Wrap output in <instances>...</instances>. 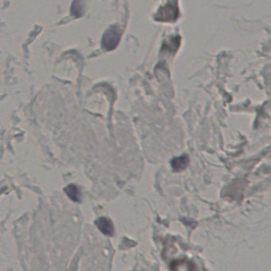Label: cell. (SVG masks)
<instances>
[{
  "label": "cell",
  "instance_id": "cell-1",
  "mask_svg": "<svg viewBox=\"0 0 271 271\" xmlns=\"http://www.w3.org/2000/svg\"><path fill=\"white\" fill-rule=\"evenodd\" d=\"M120 30L116 26H111L105 31L102 38V47L106 51H112L119 43Z\"/></svg>",
  "mask_w": 271,
  "mask_h": 271
},
{
  "label": "cell",
  "instance_id": "cell-2",
  "mask_svg": "<svg viewBox=\"0 0 271 271\" xmlns=\"http://www.w3.org/2000/svg\"><path fill=\"white\" fill-rule=\"evenodd\" d=\"M177 15H178V10H177V6L173 4H167L158 11L155 18L158 21L169 22V21L175 20L177 18Z\"/></svg>",
  "mask_w": 271,
  "mask_h": 271
},
{
  "label": "cell",
  "instance_id": "cell-3",
  "mask_svg": "<svg viewBox=\"0 0 271 271\" xmlns=\"http://www.w3.org/2000/svg\"><path fill=\"white\" fill-rule=\"evenodd\" d=\"M95 224L97 225L99 230L104 235L109 236L114 235V226L110 219H108L106 217H101L96 220Z\"/></svg>",
  "mask_w": 271,
  "mask_h": 271
},
{
  "label": "cell",
  "instance_id": "cell-4",
  "mask_svg": "<svg viewBox=\"0 0 271 271\" xmlns=\"http://www.w3.org/2000/svg\"><path fill=\"white\" fill-rule=\"evenodd\" d=\"M189 164V158L186 155H181L180 157L175 158L171 161V166L176 172L184 170Z\"/></svg>",
  "mask_w": 271,
  "mask_h": 271
},
{
  "label": "cell",
  "instance_id": "cell-5",
  "mask_svg": "<svg viewBox=\"0 0 271 271\" xmlns=\"http://www.w3.org/2000/svg\"><path fill=\"white\" fill-rule=\"evenodd\" d=\"M64 192L66 193L73 202H79L81 201V191L78 187L75 185H69L64 189Z\"/></svg>",
  "mask_w": 271,
  "mask_h": 271
},
{
  "label": "cell",
  "instance_id": "cell-6",
  "mask_svg": "<svg viewBox=\"0 0 271 271\" xmlns=\"http://www.w3.org/2000/svg\"><path fill=\"white\" fill-rule=\"evenodd\" d=\"M72 11L76 16H81L83 13V6L81 0H75L72 6Z\"/></svg>",
  "mask_w": 271,
  "mask_h": 271
}]
</instances>
